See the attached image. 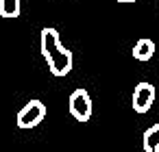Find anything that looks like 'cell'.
Masks as SVG:
<instances>
[{
    "mask_svg": "<svg viewBox=\"0 0 159 152\" xmlns=\"http://www.w3.org/2000/svg\"><path fill=\"white\" fill-rule=\"evenodd\" d=\"M39 41H42V54L48 61L50 74H55V76L70 74V70H72V50H68V48L61 46L57 28H50V26L42 28Z\"/></svg>",
    "mask_w": 159,
    "mask_h": 152,
    "instance_id": "6da1fadb",
    "label": "cell"
},
{
    "mask_svg": "<svg viewBox=\"0 0 159 152\" xmlns=\"http://www.w3.org/2000/svg\"><path fill=\"white\" fill-rule=\"evenodd\" d=\"M46 117V106L42 100H31L26 102L20 113H18V126L20 128H35L37 124H42Z\"/></svg>",
    "mask_w": 159,
    "mask_h": 152,
    "instance_id": "7a4b0ae2",
    "label": "cell"
},
{
    "mask_svg": "<svg viewBox=\"0 0 159 152\" xmlns=\"http://www.w3.org/2000/svg\"><path fill=\"white\" fill-rule=\"evenodd\" d=\"M70 113L79 122H87L92 117V98L85 89H76L70 93Z\"/></svg>",
    "mask_w": 159,
    "mask_h": 152,
    "instance_id": "3957f363",
    "label": "cell"
},
{
    "mask_svg": "<svg viewBox=\"0 0 159 152\" xmlns=\"http://www.w3.org/2000/svg\"><path fill=\"white\" fill-rule=\"evenodd\" d=\"M155 102V87L146 80L137 83L135 85V91H133V109L137 113H146Z\"/></svg>",
    "mask_w": 159,
    "mask_h": 152,
    "instance_id": "277c9868",
    "label": "cell"
},
{
    "mask_svg": "<svg viewBox=\"0 0 159 152\" xmlns=\"http://www.w3.org/2000/svg\"><path fill=\"white\" fill-rule=\"evenodd\" d=\"M152 54H155V44H152V39H137V41H135V46H133V57H135L137 61H148V59H152Z\"/></svg>",
    "mask_w": 159,
    "mask_h": 152,
    "instance_id": "5b68a950",
    "label": "cell"
},
{
    "mask_svg": "<svg viewBox=\"0 0 159 152\" xmlns=\"http://www.w3.org/2000/svg\"><path fill=\"white\" fill-rule=\"evenodd\" d=\"M144 150L146 152H159V124L150 126L144 132Z\"/></svg>",
    "mask_w": 159,
    "mask_h": 152,
    "instance_id": "8992f818",
    "label": "cell"
},
{
    "mask_svg": "<svg viewBox=\"0 0 159 152\" xmlns=\"http://www.w3.org/2000/svg\"><path fill=\"white\" fill-rule=\"evenodd\" d=\"M22 11L20 0H0V15L2 18H18Z\"/></svg>",
    "mask_w": 159,
    "mask_h": 152,
    "instance_id": "52a82bcc",
    "label": "cell"
},
{
    "mask_svg": "<svg viewBox=\"0 0 159 152\" xmlns=\"http://www.w3.org/2000/svg\"><path fill=\"white\" fill-rule=\"evenodd\" d=\"M120 2H137V0H120Z\"/></svg>",
    "mask_w": 159,
    "mask_h": 152,
    "instance_id": "ba28073f",
    "label": "cell"
}]
</instances>
